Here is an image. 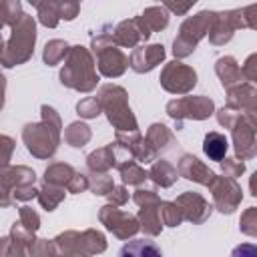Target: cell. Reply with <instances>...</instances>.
<instances>
[{
  "label": "cell",
  "instance_id": "obj_3",
  "mask_svg": "<svg viewBox=\"0 0 257 257\" xmlns=\"http://www.w3.org/2000/svg\"><path fill=\"white\" fill-rule=\"evenodd\" d=\"M233 257H255V247L253 245H241L233 251Z\"/></svg>",
  "mask_w": 257,
  "mask_h": 257
},
{
  "label": "cell",
  "instance_id": "obj_2",
  "mask_svg": "<svg viewBox=\"0 0 257 257\" xmlns=\"http://www.w3.org/2000/svg\"><path fill=\"white\" fill-rule=\"evenodd\" d=\"M203 149H205L207 157H211L213 161H221L225 151H227V139L219 133H209L205 137V147Z\"/></svg>",
  "mask_w": 257,
  "mask_h": 257
},
{
  "label": "cell",
  "instance_id": "obj_1",
  "mask_svg": "<svg viewBox=\"0 0 257 257\" xmlns=\"http://www.w3.org/2000/svg\"><path fill=\"white\" fill-rule=\"evenodd\" d=\"M118 257H163V253L151 239H133L120 247Z\"/></svg>",
  "mask_w": 257,
  "mask_h": 257
}]
</instances>
